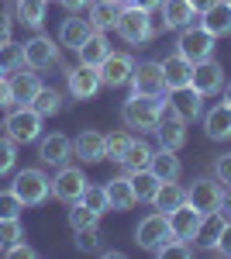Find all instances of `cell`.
I'll use <instances>...</instances> for the list:
<instances>
[{
    "label": "cell",
    "instance_id": "11",
    "mask_svg": "<svg viewBox=\"0 0 231 259\" xmlns=\"http://www.w3.org/2000/svg\"><path fill=\"white\" fill-rule=\"evenodd\" d=\"M66 76H69V94H73L76 100H94L97 90L104 87V83H100V69H97V66H83V62H79L76 69H69Z\"/></svg>",
    "mask_w": 231,
    "mask_h": 259
},
{
    "label": "cell",
    "instance_id": "8",
    "mask_svg": "<svg viewBox=\"0 0 231 259\" xmlns=\"http://www.w3.org/2000/svg\"><path fill=\"white\" fill-rule=\"evenodd\" d=\"M155 135H159V145H162V149L179 152V149H183V142H187V121H183L173 107L166 104V107H162V114H159V124H155Z\"/></svg>",
    "mask_w": 231,
    "mask_h": 259
},
{
    "label": "cell",
    "instance_id": "2",
    "mask_svg": "<svg viewBox=\"0 0 231 259\" xmlns=\"http://www.w3.org/2000/svg\"><path fill=\"white\" fill-rule=\"evenodd\" d=\"M114 31L121 38L128 41V45H142V41H149L155 35L152 28V11H142L135 4H128V7H121V18H117Z\"/></svg>",
    "mask_w": 231,
    "mask_h": 259
},
{
    "label": "cell",
    "instance_id": "31",
    "mask_svg": "<svg viewBox=\"0 0 231 259\" xmlns=\"http://www.w3.org/2000/svg\"><path fill=\"white\" fill-rule=\"evenodd\" d=\"M28 107H31V111H38L41 118H52V114H59V111H62V94H59V90H52V87H41Z\"/></svg>",
    "mask_w": 231,
    "mask_h": 259
},
{
    "label": "cell",
    "instance_id": "39",
    "mask_svg": "<svg viewBox=\"0 0 231 259\" xmlns=\"http://www.w3.org/2000/svg\"><path fill=\"white\" fill-rule=\"evenodd\" d=\"M155 256H162V259H190L193 245L183 242V239H169V242H162V245L155 249Z\"/></svg>",
    "mask_w": 231,
    "mask_h": 259
},
{
    "label": "cell",
    "instance_id": "18",
    "mask_svg": "<svg viewBox=\"0 0 231 259\" xmlns=\"http://www.w3.org/2000/svg\"><path fill=\"white\" fill-rule=\"evenodd\" d=\"M73 156H79L83 162L107 159V135H100V132H79L76 142H73Z\"/></svg>",
    "mask_w": 231,
    "mask_h": 259
},
{
    "label": "cell",
    "instance_id": "28",
    "mask_svg": "<svg viewBox=\"0 0 231 259\" xmlns=\"http://www.w3.org/2000/svg\"><path fill=\"white\" fill-rule=\"evenodd\" d=\"M76 52H79V62H83V66H100V62L111 56V45H107V38H104L100 31H94Z\"/></svg>",
    "mask_w": 231,
    "mask_h": 259
},
{
    "label": "cell",
    "instance_id": "48",
    "mask_svg": "<svg viewBox=\"0 0 231 259\" xmlns=\"http://www.w3.org/2000/svg\"><path fill=\"white\" fill-rule=\"evenodd\" d=\"M7 104H11V83L0 76V107H7Z\"/></svg>",
    "mask_w": 231,
    "mask_h": 259
},
{
    "label": "cell",
    "instance_id": "14",
    "mask_svg": "<svg viewBox=\"0 0 231 259\" xmlns=\"http://www.w3.org/2000/svg\"><path fill=\"white\" fill-rule=\"evenodd\" d=\"M187 204H193L200 214H207V211H217L221 207V187L214 183V180H193V187L187 190Z\"/></svg>",
    "mask_w": 231,
    "mask_h": 259
},
{
    "label": "cell",
    "instance_id": "4",
    "mask_svg": "<svg viewBox=\"0 0 231 259\" xmlns=\"http://www.w3.org/2000/svg\"><path fill=\"white\" fill-rule=\"evenodd\" d=\"M179 56L183 59H190V62H204V59H211V52H214V35L200 24H190V28H183L179 31Z\"/></svg>",
    "mask_w": 231,
    "mask_h": 259
},
{
    "label": "cell",
    "instance_id": "25",
    "mask_svg": "<svg viewBox=\"0 0 231 259\" xmlns=\"http://www.w3.org/2000/svg\"><path fill=\"white\" fill-rule=\"evenodd\" d=\"M107 197H111V211H131L138 204L135 187H131V177H117L107 183Z\"/></svg>",
    "mask_w": 231,
    "mask_h": 259
},
{
    "label": "cell",
    "instance_id": "19",
    "mask_svg": "<svg viewBox=\"0 0 231 259\" xmlns=\"http://www.w3.org/2000/svg\"><path fill=\"white\" fill-rule=\"evenodd\" d=\"M7 83H11V104H21V107H28V104L35 100V94L41 90L38 73H28V66H24V69H18V73H14Z\"/></svg>",
    "mask_w": 231,
    "mask_h": 259
},
{
    "label": "cell",
    "instance_id": "34",
    "mask_svg": "<svg viewBox=\"0 0 231 259\" xmlns=\"http://www.w3.org/2000/svg\"><path fill=\"white\" fill-rule=\"evenodd\" d=\"M149 162H152V149H149V145H145V142H131V149H128V156H124V162H121V166H124V169H128V173H135V169H149Z\"/></svg>",
    "mask_w": 231,
    "mask_h": 259
},
{
    "label": "cell",
    "instance_id": "9",
    "mask_svg": "<svg viewBox=\"0 0 231 259\" xmlns=\"http://www.w3.org/2000/svg\"><path fill=\"white\" fill-rule=\"evenodd\" d=\"M128 83H131V94H142V97H162L166 94V80H162L159 62H138Z\"/></svg>",
    "mask_w": 231,
    "mask_h": 259
},
{
    "label": "cell",
    "instance_id": "27",
    "mask_svg": "<svg viewBox=\"0 0 231 259\" xmlns=\"http://www.w3.org/2000/svg\"><path fill=\"white\" fill-rule=\"evenodd\" d=\"M183 200H187V190H183L176 180H162V183H159V190H155V197H152V204H155V211L169 214V211L179 207Z\"/></svg>",
    "mask_w": 231,
    "mask_h": 259
},
{
    "label": "cell",
    "instance_id": "3",
    "mask_svg": "<svg viewBox=\"0 0 231 259\" xmlns=\"http://www.w3.org/2000/svg\"><path fill=\"white\" fill-rule=\"evenodd\" d=\"M11 190L21 197L24 207H35V204H41V200L52 194V180L45 177L41 169H21L18 177H14V187Z\"/></svg>",
    "mask_w": 231,
    "mask_h": 259
},
{
    "label": "cell",
    "instance_id": "54",
    "mask_svg": "<svg viewBox=\"0 0 231 259\" xmlns=\"http://www.w3.org/2000/svg\"><path fill=\"white\" fill-rule=\"evenodd\" d=\"M0 73H4V62H0Z\"/></svg>",
    "mask_w": 231,
    "mask_h": 259
},
{
    "label": "cell",
    "instance_id": "47",
    "mask_svg": "<svg viewBox=\"0 0 231 259\" xmlns=\"http://www.w3.org/2000/svg\"><path fill=\"white\" fill-rule=\"evenodd\" d=\"M4 41H11V18L0 11V45H4Z\"/></svg>",
    "mask_w": 231,
    "mask_h": 259
},
{
    "label": "cell",
    "instance_id": "16",
    "mask_svg": "<svg viewBox=\"0 0 231 259\" xmlns=\"http://www.w3.org/2000/svg\"><path fill=\"white\" fill-rule=\"evenodd\" d=\"M224 214H221V207L217 211H207V214H200V225H197V232H193V245L197 249H217V239H221V228H224Z\"/></svg>",
    "mask_w": 231,
    "mask_h": 259
},
{
    "label": "cell",
    "instance_id": "10",
    "mask_svg": "<svg viewBox=\"0 0 231 259\" xmlns=\"http://www.w3.org/2000/svg\"><path fill=\"white\" fill-rule=\"evenodd\" d=\"M190 87L200 94V97H214V94H221V87H224V69H221V62H214V59L193 62Z\"/></svg>",
    "mask_w": 231,
    "mask_h": 259
},
{
    "label": "cell",
    "instance_id": "36",
    "mask_svg": "<svg viewBox=\"0 0 231 259\" xmlns=\"http://www.w3.org/2000/svg\"><path fill=\"white\" fill-rule=\"evenodd\" d=\"M131 142H135V135H131V132H114V135H107V159L124 162L128 149H131Z\"/></svg>",
    "mask_w": 231,
    "mask_h": 259
},
{
    "label": "cell",
    "instance_id": "23",
    "mask_svg": "<svg viewBox=\"0 0 231 259\" xmlns=\"http://www.w3.org/2000/svg\"><path fill=\"white\" fill-rule=\"evenodd\" d=\"M94 31H97V28L90 24V18H66V21H62V31H59V41H62L66 49H73V52H76V49L90 38Z\"/></svg>",
    "mask_w": 231,
    "mask_h": 259
},
{
    "label": "cell",
    "instance_id": "21",
    "mask_svg": "<svg viewBox=\"0 0 231 259\" xmlns=\"http://www.w3.org/2000/svg\"><path fill=\"white\" fill-rule=\"evenodd\" d=\"M169 107H173L183 121H197L200 111H204V97H200L193 87H179V90H173V97H169Z\"/></svg>",
    "mask_w": 231,
    "mask_h": 259
},
{
    "label": "cell",
    "instance_id": "26",
    "mask_svg": "<svg viewBox=\"0 0 231 259\" xmlns=\"http://www.w3.org/2000/svg\"><path fill=\"white\" fill-rule=\"evenodd\" d=\"M204 132H207V139H214V142L231 139V107L228 104H217L211 114L204 118Z\"/></svg>",
    "mask_w": 231,
    "mask_h": 259
},
{
    "label": "cell",
    "instance_id": "53",
    "mask_svg": "<svg viewBox=\"0 0 231 259\" xmlns=\"http://www.w3.org/2000/svg\"><path fill=\"white\" fill-rule=\"evenodd\" d=\"M224 104L231 107V83H224Z\"/></svg>",
    "mask_w": 231,
    "mask_h": 259
},
{
    "label": "cell",
    "instance_id": "45",
    "mask_svg": "<svg viewBox=\"0 0 231 259\" xmlns=\"http://www.w3.org/2000/svg\"><path fill=\"white\" fill-rule=\"evenodd\" d=\"M214 252H221V256H231V221H224V228H221V239H217V249Z\"/></svg>",
    "mask_w": 231,
    "mask_h": 259
},
{
    "label": "cell",
    "instance_id": "24",
    "mask_svg": "<svg viewBox=\"0 0 231 259\" xmlns=\"http://www.w3.org/2000/svg\"><path fill=\"white\" fill-rule=\"evenodd\" d=\"M204 28L211 31L214 38L231 35V4L228 0H217V4H211V7L204 11Z\"/></svg>",
    "mask_w": 231,
    "mask_h": 259
},
{
    "label": "cell",
    "instance_id": "42",
    "mask_svg": "<svg viewBox=\"0 0 231 259\" xmlns=\"http://www.w3.org/2000/svg\"><path fill=\"white\" fill-rule=\"evenodd\" d=\"M21 211H24V204L14 190H4L0 194V218H21Z\"/></svg>",
    "mask_w": 231,
    "mask_h": 259
},
{
    "label": "cell",
    "instance_id": "55",
    "mask_svg": "<svg viewBox=\"0 0 231 259\" xmlns=\"http://www.w3.org/2000/svg\"><path fill=\"white\" fill-rule=\"evenodd\" d=\"M117 4H128V0H117Z\"/></svg>",
    "mask_w": 231,
    "mask_h": 259
},
{
    "label": "cell",
    "instance_id": "12",
    "mask_svg": "<svg viewBox=\"0 0 231 259\" xmlns=\"http://www.w3.org/2000/svg\"><path fill=\"white\" fill-rule=\"evenodd\" d=\"M97 69H100V83L104 87H124V83L131 80V73H135V62L124 52H111Z\"/></svg>",
    "mask_w": 231,
    "mask_h": 259
},
{
    "label": "cell",
    "instance_id": "1",
    "mask_svg": "<svg viewBox=\"0 0 231 259\" xmlns=\"http://www.w3.org/2000/svg\"><path fill=\"white\" fill-rule=\"evenodd\" d=\"M166 100L162 97H142V94H131L121 107V118L128 128H138V132H155L159 124V114H162Z\"/></svg>",
    "mask_w": 231,
    "mask_h": 259
},
{
    "label": "cell",
    "instance_id": "6",
    "mask_svg": "<svg viewBox=\"0 0 231 259\" xmlns=\"http://www.w3.org/2000/svg\"><path fill=\"white\" fill-rule=\"evenodd\" d=\"M7 135L14 142H38L41 139V114L31 111V107H18L7 114Z\"/></svg>",
    "mask_w": 231,
    "mask_h": 259
},
{
    "label": "cell",
    "instance_id": "44",
    "mask_svg": "<svg viewBox=\"0 0 231 259\" xmlns=\"http://www.w3.org/2000/svg\"><path fill=\"white\" fill-rule=\"evenodd\" d=\"M214 173H217V180H221V183H228V187H231V152H224L221 159L214 162Z\"/></svg>",
    "mask_w": 231,
    "mask_h": 259
},
{
    "label": "cell",
    "instance_id": "17",
    "mask_svg": "<svg viewBox=\"0 0 231 259\" xmlns=\"http://www.w3.org/2000/svg\"><path fill=\"white\" fill-rule=\"evenodd\" d=\"M162 66V80H166V90H179V87H190L193 80V62L183 59L179 52L176 56H166V59L159 62Z\"/></svg>",
    "mask_w": 231,
    "mask_h": 259
},
{
    "label": "cell",
    "instance_id": "30",
    "mask_svg": "<svg viewBox=\"0 0 231 259\" xmlns=\"http://www.w3.org/2000/svg\"><path fill=\"white\" fill-rule=\"evenodd\" d=\"M121 7L124 4H117V0H100L90 7V24H94L97 31H104V28H114L117 18H121Z\"/></svg>",
    "mask_w": 231,
    "mask_h": 259
},
{
    "label": "cell",
    "instance_id": "32",
    "mask_svg": "<svg viewBox=\"0 0 231 259\" xmlns=\"http://www.w3.org/2000/svg\"><path fill=\"white\" fill-rule=\"evenodd\" d=\"M45 4L49 0H18V21L28 24V28H41L45 24Z\"/></svg>",
    "mask_w": 231,
    "mask_h": 259
},
{
    "label": "cell",
    "instance_id": "13",
    "mask_svg": "<svg viewBox=\"0 0 231 259\" xmlns=\"http://www.w3.org/2000/svg\"><path fill=\"white\" fill-rule=\"evenodd\" d=\"M24 59H28L31 69H52V66L59 62V45L52 38L38 35V38L24 41Z\"/></svg>",
    "mask_w": 231,
    "mask_h": 259
},
{
    "label": "cell",
    "instance_id": "40",
    "mask_svg": "<svg viewBox=\"0 0 231 259\" xmlns=\"http://www.w3.org/2000/svg\"><path fill=\"white\" fill-rule=\"evenodd\" d=\"M21 242V218H0V252Z\"/></svg>",
    "mask_w": 231,
    "mask_h": 259
},
{
    "label": "cell",
    "instance_id": "51",
    "mask_svg": "<svg viewBox=\"0 0 231 259\" xmlns=\"http://www.w3.org/2000/svg\"><path fill=\"white\" fill-rule=\"evenodd\" d=\"M190 4H193V11H197V14H204V11H207L211 4H217V0H190Z\"/></svg>",
    "mask_w": 231,
    "mask_h": 259
},
{
    "label": "cell",
    "instance_id": "15",
    "mask_svg": "<svg viewBox=\"0 0 231 259\" xmlns=\"http://www.w3.org/2000/svg\"><path fill=\"white\" fill-rule=\"evenodd\" d=\"M197 225H200V211L193 207V204H179L169 211V232H173V239H183L193 245V232H197Z\"/></svg>",
    "mask_w": 231,
    "mask_h": 259
},
{
    "label": "cell",
    "instance_id": "41",
    "mask_svg": "<svg viewBox=\"0 0 231 259\" xmlns=\"http://www.w3.org/2000/svg\"><path fill=\"white\" fill-rule=\"evenodd\" d=\"M14 162H18V142L7 135V139H0V177H4V173H11V169H14Z\"/></svg>",
    "mask_w": 231,
    "mask_h": 259
},
{
    "label": "cell",
    "instance_id": "20",
    "mask_svg": "<svg viewBox=\"0 0 231 259\" xmlns=\"http://www.w3.org/2000/svg\"><path fill=\"white\" fill-rule=\"evenodd\" d=\"M38 156L45 166H66L69 162V156H73V142L66 139V135H45L38 145Z\"/></svg>",
    "mask_w": 231,
    "mask_h": 259
},
{
    "label": "cell",
    "instance_id": "33",
    "mask_svg": "<svg viewBox=\"0 0 231 259\" xmlns=\"http://www.w3.org/2000/svg\"><path fill=\"white\" fill-rule=\"evenodd\" d=\"M128 177H131V187H135V197L138 200H152L155 190H159V183H162L152 169H135V173H128Z\"/></svg>",
    "mask_w": 231,
    "mask_h": 259
},
{
    "label": "cell",
    "instance_id": "52",
    "mask_svg": "<svg viewBox=\"0 0 231 259\" xmlns=\"http://www.w3.org/2000/svg\"><path fill=\"white\" fill-rule=\"evenodd\" d=\"M221 214L231 218V194H221Z\"/></svg>",
    "mask_w": 231,
    "mask_h": 259
},
{
    "label": "cell",
    "instance_id": "46",
    "mask_svg": "<svg viewBox=\"0 0 231 259\" xmlns=\"http://www.w3.org/2000/svg\"><path fill=\"white\" fill-rule=\"evenodd\" d=\"M4 256H18V259H35V256H38V252H35L31 245H24V242H14V245H11V249H7Z\"/></svg>",
    "mask_w": 231,
    "mask_h": 259
},
{
    "label": "cell",
    "instance_id": "7",
    "mask_svg": "<svg viewBox=\"0 0 231 259\" xmlns=\"http://www.w3.org/2000/svg\"><path fill=\"white\" fill-rule=\"evenodd\" d=\"M86 183L90 180L83 177V169H76V166H59L56 180H52V194L62 204H76L83 197V190H86Z\"/></svg>",
    "mask_w": 231,
    "mask_h": 259
},
{
    "label": "cell",
    "instance_id": "29",
    "mask_svg": "<svg viewBox=\"0 0 231 259\" xmlns=\"http://www.w3.org/2000/svg\"><path fill=\"white\" fill-rule=\"evenodd\" d=\"M149 169H152L159 180H179V173H183V166H179V159H176L173 149H159V152H152Z\"/></svg>",
    "mask_w": 231,
    "mask_h": 259
},
{
    "label": "cell",
    "instance_id": "38",
    "mask_svg": "<svg viewBox=\"0 0 231 259\" xmlns=\"http://www.w3.org/2000/svg\"><path fill=\"white\" fill-rule=\"evenodd\" d=\"M83 204L86 207H94L97 214H104V211H111V197H107V187H94V183H86V190H83Z\"/></svg>",
    "mask_w": 231,
    "mask_h": 259
},
{
    "label": "cell",
    "instance_id": "35",
    "mask_svg": "<svg viewBox=\"0 0 231 259\" xmlns=\"http://www.w3.org/2000/svg\"><path fill=\"white\" fill-rule=\"evenodd\" d=\"M0 62H4V73H18L28 66L24 59V45H14V41H4L0 45Z\"/></svg>",
    "mask_w": 231,
    "mask_h": 259
},
{
    "label": "cell",
    "instance_id": "49",
    "mask_svg": "<svg viewBox=\"0 0 231 259\" xmlns=\"http://www.w3.org/2000/svg\"><path fill=\"white\" fill-rule=\"evenodd\" d=\"M62 7H69V11H83V7H90V0H59Z\"/></svg>",
    "mask_w": 231,
    "mask_h": 259
},
{
    "label": "cell",
    "instance_id": "5",
    "mask_svg": "<svg viewBox=\"0 0 231 259\" xmlns=\"http://www.w3.org/2000/svg\"><path fill=\"white\" fill-rule=\"evenodd\" d=\"M173 239V232H169V214H162V211H155V214H149V218L138 221L135 228V242L142 245V249H149V252H155L162 242Z\"/></svg>",
    "mask_w": 231,
    "mask_h": 259
},
{
    "label": "cell",
    "instance_id": "43",
    "mask_svg": "<svg viewBox=\"0 0 231 259\" xmlns=\"http://www.w3.org/2000/svg\"><path fill=\"white\" fill-rule=\"evenodd\" d=\"M97 245H100L97 225H94V228H79V232H76V249H83V252H97Z\"/></svg>",
    "mask_w": 231,
    "mask_h": 259
},
{
    "label": "cell",
    "instance_id": "37",
    "mask_svg": "<svg viewBox=\"0 0 231 259\" xmlns=\"http://www.w3.org/2000/svg\"><path fill=\"white\" fill-rule=\"evenodd\" d=\"M97 221H100V214H97L94 207H86L83 200L73 204V211H69V225H73V232H79V228H94Z\"/></svg>",
    "mask_w": 231,
    "mask_h": 259
},
{
    "label": "cell",
    "instance_id": "22",
    "mask_svg": "<svg viewBox=\"0 0 231 259\" xmlns=\"http://www.w3.org/2000/svg\"><path fill=\"white\" fill-rule=\"evenodd\" d=\"M159 11H162V24H166V28H179V31L190 28L193 18H197L190 0H162Z\"/></svg>",
    "mask_w": 231,
    "mask_h": 259
},
{
    "label": "cell",
    "instance_id": "56",
    "mask_svg": "<svg viewBox=\"0 0 231 259\" xmlns=\"http://www.w3.org/2000/svg\"><path fill=\"white\" fill-rule=\"evenodd\" d=\"M228 4H231V0H228Z\"/></svg>",
    "mask_w": 231,
    "mask_h": 259
},
{
    "label": "cell",
    "instance_id": "50",
    "mask_svg": "<svg viewBox=\"0 0 231 259\" xmlns=\"http://www.w3.org/2000/svg\"><path fill=\"white\" fill-rule=\"evenodd\" d=\"M128 4H135V7H142V11H155L162 0H128Z\"/></svg>",
    "mask_w": 231,
    "mask_h": 259
}]
</instances>
